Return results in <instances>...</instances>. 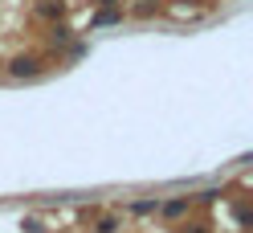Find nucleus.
Instances as JSON below:
<instances>
[{
  "instance_id": "2",
  "label": "nucleus",
  "mask_w": 253,
  "mask_h": 233,
  "mask_svg": "<svg viewBox=\"0 0 253 233\" xmlns=\"http://www.w3.org/2000/svg\"><path fill=\"white\" fill-rule=\"evenodd\" d=\"M184 209H188V205H184V200H168V205H164V213H168V217H180Z\"/></svg>"
},
{
  "instance_id": "1",
  "label": "nucleus",
  "mask_w": 253,
  "mask_h": 233,
  "mask_svg": "<svg viewBox=\"0 0 253 233\" xmlns=\"http://www.w3.org/2000/svg\"><path fill=\"white\" fill-rule=\"evenodd\" d=\"M12 74H17V78L37 74V61H33V57H17V61H12Z\"/></svg>"
}]
</instances>
